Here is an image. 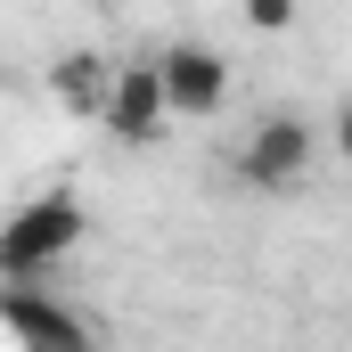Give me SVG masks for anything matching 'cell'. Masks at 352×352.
<instances>
[{"label": "cell", "instance_id": "1", "mask_svg": "<svg viewBox=\"0 0 352 352\" xmlns=\"http://www.w3.org/2000/svg\"><path fill=\"white\" fill-rule=\"evenodd\" d=\"M82 238H90L82 197H66V188H50V197H25V205L0 221V270H8V278H33V270L66 263Z\"/></svg>", "mask_w": 352, "mask_h": 352}, {"label": "cell", "instance_id": "2", "mask_svg": "<svg viewBox=\"0 0 352 352\" xmlns=\"http://www.w3.org/2000/svg\"><path fill=\"white\" fill-rule=\"evenodd\" d=\"M148 74H156V90H164V115H197V123H205V115L230 107V58L205 50V41H173Z\"/></svg>", "mask_w": 352, "mask_h": 352}, {"label": "cell", "instance_id": "3", "mask_svg": "<svg viewBox=\"0 0 352 352\" xmlns=\"http://www.w3.org/2000/svg\"><path fill=\"white\" fill-rule=\"evenodd\" d=\"M311 156H320V131L303 115H263L246 131V148H238V173L254 180V188H295V180L311 173Z\"/></svg>", "mask_w": 352, "mask_h": 352}, {"label": "cell", "instance_id": "4", "mask_svg": "<svg viewBox=\"0 0 352 352\" xmlns=\"http://www.w3.org/2000/svg\"><path fill=\"white\" fill-rule=\"evenodd\" d=\"M0 328H8V336H16L25 352H98L82 320H74L58 295L25 287V278H16V287H0Z\"/></svg>", "mask_w": 352, "mask_h": 352}, {"label": "cell", "instance_id": "5", "mask_svg": "<svg viewBox=\"0 0 352 352\" xmlns=\"http://www.w3.org/2000/svg\"><path fill=\"white\" fill-rule=\"evenodd\" d=\"M98 123L123 140V148H148L173 115H164V90H156V74L148 66H115V82H107V107H98Z\"/></svg>", "mask_w": 352, "mask_h": 352}, {"label": "cell", "instance_id": "6", "mask_svg": "<svg viewBox=\"0 0 352 352\" xmlns=\"http://www.w3.org/2000/svg\"><path fill=\"white\" fill-rule=\"evenodd\" d=\"M107 82H115V66H107L98 50H66V58L50 66V98H58L66 115H82V123H98V107H107Z\"/></svg>", "mask_w": 352, "mask_h": 352}, {"label": "cell", "instance_id": "7", "mask_svg": "<svg viewBox=\"0 0 352 352\" xmlns=\"http://www.w3.org/2000/svg\"><path fill=\"white\" fill-rule=\"evenodd\" d=\"M246 25L254 33H287L295 25V0H246Z\"/></svg>", "mask_w": 352, "mask_h": 352}, {"label": "cell", "instance_id": "8", "mask_svg": "<svg viewBox=\"0 0 352 352\" xmlns=\"http://www.w3.org/2000/svg\"><path fill=\"white\" fill-rule=\"evenodd\" d=\"M98 8H123V0H98Z\"/></svg>", "mask_w": 352, "mask_h": 352}]
</instances>
